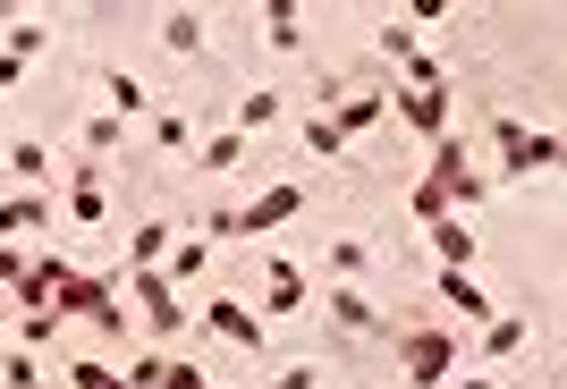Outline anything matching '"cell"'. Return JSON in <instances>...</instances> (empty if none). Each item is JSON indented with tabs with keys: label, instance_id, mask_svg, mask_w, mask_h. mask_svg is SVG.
I'll return each mask as SVG.
<instances>
[{
	"label": "cell",
	"instance_id": "1",
	"mask_svg": "<svg viewBox=\"0 0 567 389\" xmlns=\"http://www.w3.org/2000/svg\"><path fill=\"white\" fill-rule=\"evenodd\" d=\"M51 314H60V322H94L102 339H127V305H118V280L60 271V280H51Z\"/></svg>",
	"mask_w": 567,
	"mask_h": 389
},
{
	"label": "cell",
	"instance_id": "2",
	"mask_svg": "<svg viewBox=\"0 0 567 389\" xmlns=\"http://www.w3.org/2000/svg\"><path fill=\"white\" fill-rule=\"evenodd\" d=\"M297 203H306V195H297V187L280 178V187H262L255 203H220V212L204 220V229H213V238H271L280 220H297Z\"/></svg>",
	"mask_w": 567,
	"mask_h": 389
},
{
	"label": "cell",
	"instance_id": "3",
	"mask_svg": "<svg viewBox=\"0 0 567 389\" xmlns=\"http://www.w3.org/2000/svg\"><path fill=\"white\" fill-rule=\"evenodd\" d=\"M424 178L450 195V212H457V220H466L474 203L492 195V178H474V153H466V136H457V127H450V136H432V170H424Z\"/></svg>",
	"mask_w": 567,
	"mask_h": 389
},
{
	"label": "cell",
	"instance_id": "4",
	"mask_svg": "<svg viewBox=\"0 0 567 389\" xmlns=\"http://www.w3.org/2000/svg\"><path fill=\"white\" fill-rule=\"evenodd\" d=\"M127 296H136V322H144V330H153L162 347L187 339V322H195V314H187V296L169 288L162 271H127Z\"/></svg>",
	"mask_w": 567,
	"mask_h": 389
},
{
	"label": "cell",
	"instance_id": "5",
	"mask_svg": "<svg viewBox=\"0 0 567 389\" xmlns=\"http://www.w3.org/2000/svg\"><path fill=\"white\" fill-rule=\"evenodd\" d=\"M492 145H499V178L559 170V136H550V127H525V119H508V111L492 119Z\"/></svg>",
	"mask_w": 567,
	"mask_h": 389
},
{
	"label": "cell",
	"instance_id": "6",
	"mask_svg": "<svg viewBox=\"0 0 567 389\" xmlns=\"http://www.w3.org/2000/svg\"><path fill=\"white\" fill-rule=\"evenodd\" d=\"M399 372L406 389H441L457 372V339L450 330H399Z\"/></svg>",
	"mask_w": 567,
	"mask_h": 389
},
{
	"label": "cell",
	"instance_id": "7",
	"mask_svg": "<svg viewBox=\"0 0 567 389\" xmlns=\"http://www.w3.org/2000/svg\"><path fill=\"white\" fill-rule=\"evenodd\" d=\"M390 119L415 127V136H450V85H432V94L399 85V94H390Z\"/></svg>",
	"mask_w": 567,
	"mask_h": 389
},
{
	"label": "cell",
	"instance_id": "8",
	"mask_svg": "<svg viewBox=\"0 0 567 389\" xmlns=\"http://www.w3.org/2000/svg\"><path fill=\"white\" fill-rule=\"evenodd\" d=\"M195 322H204V330H220V339H237V347H262V314H246L237 296H213Z\"/></svg>",
	"mask_w": 567,
	"mask_h": 389
},
{
	"label": "cell",
	"instance_id": "9",
	"mask_svg": "<svg viewBox=\"0 0 567 389\" xmlns=\"http://www.w3.org/2000/svg\"><path fill=\"white\" fill-rule=\"evenodd\" d=\"M246 161H255V145H246L237 127H220V136L195 145V170H204V178H229V170H246Z\"/></svg>",
	"mask_w": 567,
	"mask_h": 389
},
{
	"label": "cell",
	"instance_id": "10",
	"mask_svg": "<svg viewBox=\"0 0 567 389\" xmlns=\"http://www.w3.org/2000/svg\"><path fill=\"white\" fill-rule=\"evenodd\" d=\"M322 119H331L339 136H373V127L390 119V94H348L339 111H322Z\"/></svg>",
	"mask_w": 567,
	"mask_h": 389
},
{
	"label": "cell",
	"instance_id": "11",
	"mask_svg": "<svg viewBox=\"0 0 567 389\" xmlns=\"http://www.w3.org/2000/svg\"><path fill=\"white\" fill-rule=\"evenodd\" d=\"M331 322L339 330H355V339H373V330H390V322H381V305L364 288H331Z\"/></svg>",
	"mask_w": 567,
	"mask_h": 389
},
{
	"label": "cell",
	"instance_id": "12",
	"mask_svg": "<svg viewBox=\"0 0 567 389\" xmlns=\"http://www.w3.org/2000/svg\"><path fill=\"white\" fill-rule=\"evenodd\" d=\"M51 229V195H9L0 203V238H43Z\"/></svg>",
	"mask_w": 567,
	"mask_h": 389
},
{
	"label": "cell",
	"instance_id": "13",
	"mask_svg": "<svg viewBox=\"0 0 567 389\" xmlns=\"http://www.w3.org/2000/svg\"><path fill=\"white\" fill-rule=\"evenodd\" d=\"M102 212H111V187H102V170H94V161H85V170H69V220H85V229H94Z\"/></svg>",
	"mask_w": 567,
	"mask_h": 389
},
{
	"label": "cell",
	"instance_id": "14",
	"mask_svg": "<svg viewBox=\"0 0 567 389\" xmlns=\"http://www.w3.org/2000/svg\"><path fill=\"white\" fill-rule=\"evenodd\" d=\"M262 43H271V51H306V18H297V0H262Z\"/></svg>",
	"mask_w": 567,
	"mask_h": 389
},
{
	"label": "cell",
	"instance_id": "15",
	"mask_svg": "<svg viewBox=\"0 0 567 389\" xmlns=\"http://www.w3.org/2000/svg\"><path fill=\"white\" fill-rule=\"evenodd\" d=\"M441 305H450V314H457V322H492V296L474 288L466 271H441Z\"/></svg>",
	"mask_w": 567,
	"mask_h": 389
},
{
	"label": "cell",
	"instance_id": "16",
	"mask_svg": "<svg viewBox=\"0 0 567 389\" xmlns=\"http://www.w3.org/2000/svg\"><path fill=\"white\" fill-rule=\"evenodd\" d=\"M432 254H441V271H466L474 263V229H466V220H432Z\"/></svg>",
	"mask_w": 567,
	"mask_h": 389
},
{
	"label": "cell",
	"instance_id": "17",
	"mask_svg": "<svg viewBox=\"0 0 567 389\" xmlns=\"http://www.w3.org/2000/svg\"><path fill=\"white\" fill-rule=\"evenodd\" d=\"M102 94H111V119H118V127L136 119V111H153V94H144V76H127V69H111V76H102Z\"/></svg>",
	"mask_w": 567,
	"mask_h": 389
},
{
	"label": "cell",
	"instance_id": "18",
	"mask_svg": "<svg viewBox=\"0 0 567 389\" xmlns=\"http://www.w3.org/2000/svg\"><path fill=\"white\" fill-rule=\"evenodd\" d=\"M169 245H178V238H169V220H144L136 238H127V271H162Z\"/></svg>",
	"mask_w": 567,
	"mask_h": 389
},
{
	"label": "cell",
	"instance_id": "19",
	"mask_svg": "<svg viewBox=\"0 0 567 389\" xmlns=\"http://www.w3.org/2000/svg\"><path fill=\"white\" fill-rule=\"evenodd\" d=\"M162 51L195 60V51H204V9H169V18H162Z\"/></svg>",
	"mask_w": 567,
	"mask_h": 389
},
{
	"label": "cell",
	"instance_id": "20",
	"mask_svg": "<svg viewBox=\"0 0 567 389\" xmlns=\"http://www.w3.org/2000/svg\"><path fill=\"white\" fill-rule=\"evenodd\" d=\"M153 145H162V153H187L195 145V119L178 111V102H153Z\"/></svg>",
	"mask_w": 567,
	"mask_h": 389
},
{
	"label": "cell",
	"instance_id": "21",
	"mask_svg": "<svg viewBox=\"0 0 567 389\" xmlns=\"http://www.w3.org/2000/svg\"><path fill=\"white\" fill-rule=\"evenodd\" d=\"M297 305H306V280L271 254V296H262V322H271V314H297Z\"/></svg>",
	"mask_w": 567,
	"mask_h": 389
},
{
	"label": "cell",
	"instance_id": "22",
	"mask_svg": "<svg viewBox=\"0 0 567 389\" xmlns=\"http://www.w3.org/2000/svg\"><path fill=\"white\" fill-rule=\"evenodd\" d=\"M229 119H237V136H246V145H255V136H262V127H271V119H280V94H271V85H262V94H246V102H237V111H229Z\"/></svg>",
	"mask_w": 567,
	"mask_h": 389
},
{
	"label": "cell",
	"instance_id": "23",
	"mask_svg": "<svg viewBox=\"0 0 567 389\" xmlns=\"http://www.w3.org/2000/svg\"><path fill=\"white\" fill-rule=\"evenodd\" d=\"M204 271H213V245H178V254H169V263H162V280H169V288H178V296H187L195 280H204Z\"/></svg>",
	"mask_w": 567,
	"mask_h": 389
},
{
	"label": "cell",
	"instance_id": "24",
	"mask_svg": "<svg viewBox=\"0 0 567 389\" xmlns=\"http://www.w3.org/2000/svg\"><path fill=\"white\" fill-rule=\"evenodd\" d=\"M517 347H525V314H492V322H483V356H492V365H499V356H517Z\"/></svg>",
	"mask_w": 567,
	"mask_h": 389
},
{
	"label": "cell",
	"instance_id": "25",
	"mask_svg": "<svg viewBox=\"0 0 567 389\" xmlns=\"http://www.w3.org/2000/svg\"><path fill=\"white\" fill-rule=\"evenodd\" d=\"M153 389H213V372L195 365V356H162V381Z\"/></svg>",
	"mask_w": 567,
	"mask_h": 389
},
{
	"label": "cell",
	"instance_id": "26",
	"mask_svg": "<svg viewBox=\"0 0 567 389\" xmlns=\"http://www.w3.org/2000/svg\"><path fill=\"white\" fill-rule=\"evenodd\" d=\"M415 51H424V34H415L406 18H390V25H381V60H399V69H406Z\"/></svg>",
	"mask_w": 567,
	"mask_h": 389
},
{
	"label": "cell",
	"instance_id": "27",
	"mask_svg": "<svg viewBox=\"0 0 567 389\" xmlns=\"http://www.w3.org/2000/svg\"><path fill=\"white\" fill-rule=\"evenodd\" d=\"M0 389H43V365H34L25 347H9V356H0Z\"/></svg>",
	"mask_w": 567,
	"mask_h": 389
},
{
	"label": "cell",
	"instance_id": "28",
	"mask_svg": "<svg viewBox=\"0 0 567 389\" xmlns=\"http://www.w3.org/2000/svg\"><path fill=\"white\" fill-rule=\"evenodd\" d=\"M0 51H9V60H18V69H25L34 51H51V34H43V25H34V18H18V25H9V43H0Z\"/></svg>",
	"mask_w": 567,
	"mask_h": 389
},
{
	"label": "cell",
	"instance_id": "29",
	"mask_svg": "<svg viewBox=\"0 0 567 389\" xmlns=\"http://www.w3.org/2000/svg\"><path fill=\"white\" fill-rule=\"evenodd\" d=\"M69 381H76V389H127V372H111L102 356H76V365H69Z\"/></svg>",
	"mask_w": 567,
	"mask_h": 389
},
{
	"label": "cell",
	"instance_id": "30",
	"mask_svg": "<svg viewBox=\"0 0 567 389\" xmlns=\"http://www.w3.org/2000/svg\"><path fill=\"white\" fill-rule=\"evenodd\" d=\"M406 212H415V220L432 229V220H450V195L432 187V178H415V195H406Z\"/></svg>",
	"mask_w": 567,
	"mask_h": 389
},
{
	"label": "cell",
	"instance_id": "31",
	"mask_svg": "<svg viewBox=\"0 0 567 389\" xmlns=\"http://www.w3.org/2000/svg\"><path fill=\"white\" fill-rule=\"evenodd\" d=\"M60 339V314H18V347L34 356V347H51Z\"/></svg>",
	"mask_w": 567,
	"mask_h": 389
},
{
	"label": "cell",
	"instance_id": "32",
	"mask_svg": "<svg viewBox=\"0 0 567 389\" xmlns=\"http://www.w3.org/2000/svg\"><path fill=\"white\" fill-rule=\"evenodd\" d=\"M118 136H127V127H118L111 111H94V119H85V153H94V161H102V153H118Z\"/></svg>",
	"mask_w": 567,
	"mask_h": 389
},
{
	"label": "cell",
	"instance_id": "33",
	"mask_svg": "<svg viewBox=\"0 0 567 389\" xmlns=\"http://www.w3.org/2000/svg\"><path fill=\"white\" fill-rule=\"evenodd\" d=\"M0 161H9L18 178H51V153H43V145H9Z\"/></svg>",
	"mask_w": 567,
	"mask_h": 389
},
{
	"label": "cell",
	"instance_id": "34",
	"mask_svg": "<svg viewBox=\"0 0 567 389\" xmlns=\"http://www.w3.org/2000/svg\"><path fill=\"white\" fill-rule=\"evenodd\" d=\"M306 145H313V153H322V161H339V153H348V136H339V127H331V119H306Z\"/></svg>",
	"mask_w": 567,
	"mask_h": 389
},
{
	"label": "cell",
	"instance_id": "35",
	"mask_svg": "<svg viewBox=\"0 0 567 389\" xmlns=\"http://www.w3.org/2000/svg\"><path fill=\"white\" fill-rule=\"evenodd\" d=\"M406 85H415V94H432V85H450V76H441V60H432V51H415V60H406Z\"/></svg>",
	"mask_w": 567,
	"mask_h": 389
},
{
	"label": "cell",
	"instance_id": "36",
	"mask_svg": "<svg viewBox=\"0 0 567 389\" xmlns=\"http://www.w3.org/2000/svg\"><path fill=\"white\" fill-rule=\"evenodd\" d=\"M25 263H34V254H18V245H0V288H18V280H25Z\"/></svg>",
	"mask_w": 567,
	"mask_h": 389
},
{
	"label": "cell",
	"instance_id": "37",
	"mask_svg": "<svg viewBox=\"0 0 567 389\" xmlns=\"http://www.w3.org/2000/svg\"><path fill=\"white\" fill-rule=\"evenodd\" d=\"M271 389H322V372H313V365H280V381H271Z\"/></svg>",
	"mask_w": 567,
	"mask_h": 389
},
{
	"label": "cell",
	"instance_id": "38",
	"mask_svg": "<svg viewBox=\"0 0 567 389\" xmlns=\"http://www.w3.org/2000/svg\"><path fill=\"white\" fill-rule=\"evenodd\" d=\"M18 76H25V69H18V60H9V51H0V94H9V85H18Z\"/></svg>",
	"mask_w": 567,
	"mask_h": 389
},
{
	"label": "cell",
	"instance_id": "39",
	"mask_svg": "<svg viewBox=\"0 0 567 389\" xmlns=\"http://www.w3.org/2000/svg\"><path fill=\"white\" fill-rule=\"evenodd\" d=\"M457 389H499V381H483V372H474V381H457Z\"/></svg>",
	"mask_w": 567,
	"mask_h": 389
},
{
	"label": "cell",
	"instance_id": "40",
	"mask_svg": "<svg viewBox=\"0 0 567 389\" xmlns=\"http://www.w3.org/2000/svg\"><path fill=\"white\" fill-rule=\"evenodd\" d=\"M0 356H9V322H0Z\"/></svg>",
	"mask_w": 567,
	"mask_h": 389
}]
</instances>
